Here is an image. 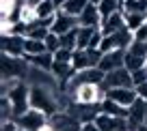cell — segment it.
<instances>
[{
    "instance_id": "6da1fadb",
    "label": "cell",
    "mask_w": 147,
    "mask_h": 131,
    "mask_svg": "<svg viewBox=\"0 0 147 131\" xmlns=\"http://www.w3.org/2000/svg\"><path fill=\"white\" fill-rule=\"evenodd\" d=\"M59 92L61 90H52V88H46V86H30V108L41 110L48 116L61 112Z\"/></svg>"
},
{
    "instance_id": "7a4b0ae2",
    "label": "cell",
    "mask_w": 147,
    "mask_h": 131,
    "mask_svg": "<svg viewBox=\"0 0 147 131\" xmlns=\"http://www.w3.org/2000/svg\"><path fill=\"white\" fill-rule=\"evenodd\" d=\"M5 97H9L11 103H13V118L22 116L24 112L30 110V84H28L26 80L20 86H15L13 90H11L9 95H5Z\"/></svg>"
},
{
    "instance_id": "3957f363",
    "label": "cell",
    "mask_w": 147,
    "mask_h": 131,
    "mask_svg": "<svg viewBox=\"0 0 147 131\" xmlns=\"http://www.w3.org/2000/svg\"><path fill=\"white\" fill-rule=\"evenodd\" d=\"M104 99H106V88L102 84H82L74 92V101H78L82 105L102 103Z\"/></svg>"
},
{
    "instance_id": "277c9868",
    "label": "cell",
    "mask_w": 147,
    "mask_h": 131,
    "mask_svg": "<svg viewBox=\"0 0 147 131\" xmlns=\"http://www.w3.org/2000/svg\"><path fill=\"white\" fill-rule=\"evenodd\" d=\"M106 90L110 88H132L134 80H132V71L128 67H119V69H113L104 75V82H102Z\"/></svg>"
},
{
    "instance_id": "5b68a950",
    "label": "cell",
    "mask_w": 147,
    "mask_h": 131,
    "mask_svg": "<svg viewBox=\"0 0 147 131\" xmlns=\"http://www.w3.org/2000/svg\"><path fill=\"white\" fill-rule=\"evenodd\" d=\"M102 50H93V47H87V50H74L71 54V65L76 71H82V69H91L97 67L102 60Z\"/></svg>"
},
{
    "instance_id": "8992f818",
    "label": "cell",
    "mask_w": 147,
    "mask_h": 131,
    "mask_svg": "<svg viewBox=\"0 0 147 131\" xmlns=\"http://www.w3.org/2000/svg\"><path fill=\"white\" fill-rule=\"evenodd\" d=\"M48 114H43L41 110H35V108H30L28 112H24L22 116H18V118H13L15 122L20 125V129H26V131H39L43 125H48Z\"/></svg>"
},
{
    "instance_id": "52a82bcc",
    "label": "cell",
    "mask_w": 147,
    "mask_h": 131,
    "mask_svg": "<svg viewBox=\"0 0 147 131\" xmlns=\"http://www.w3.org/2000/svg\"><path fill=\"white\" fill-rule=\"evenodd\" d=\"M145 118H147V99H143L138 95V99L130 105V112H128V129L130 131H136L141 125H145Z\"/></svg>"
},
{
    "instance_id": "ba28073f",
    "label": "cell",
    "mask_w": 147,
    "mask_h": 131,
    "mask_svg": "<svg viewBox=\"0 0 147 131\" xmlns=\"http://www.w3.org/2000/svg\"><path fill=\"white\" fill-rule=\"evenodd\" d=\"M48 120H50V125H54L56 131H80L82 129V122L76 116H71L69 112H56Z\"/></svg>"
},
{
    "instance_id": "9c48e42d",
    "label": "cell",
    "mask_w": 147,
    "mask_h": 131,
    "mask_svg": "<svg viewBox=\"0 0 147 131\" xmlns=\"http://www.w3.org/2000/svg\"><path fill=\"white\" fill-rule=\"evenodd\" d=\"M97 67L102 69L104 73L113 71V69H119V67H125V50H113V52H106L102 56L100 65Z\"/></svg>"
},
{
    "instance_id": "30bf717a",
    "label": "cell",
    "mask_w": 147,
    "mask_h": 131,
    "mask_svg": "<svg viewBox=\"0 0 147 131\" xmlns=\"http://www.w3.org/2000/svg\"><path fill=\"white\" fill-rule=\"evenodd\" d=\"M106 97H110L113 101L130 108L138 99V90H136V86H132V88H110V90H106Z\"/></svg>"
},
{
    "instance_id": "8fae6325",
    "label": "cell",
    "mask_w": 147,
    "mask_h": 131,
    "mask_svg": "<svg viewBox=\"0 0 147 131\" xmlns=\"http://www.w3.org/2000/svg\"><path fill=\"white\" fill-rule=\"evenodd\" d=\"M24 41H26V37H18V35L2 37V41H0V45H2V54L24 56V54H26V50H24Z\"/></svg>"
},
{
    "instance_id": "7c38bea8",
    "label": "cell",
    "mask_w": 147,
    "mask_h": 131,
    "mask_svg": "<svg viewBox=\"0 0 147 131\" xmlns=\"http://www.w3.org/2000/svg\"><path fill=\"white\" fill-rule=\"evenodd\" d=\"M121 28H125V15H123V11H115V13L102 17L100 30L104 32V35H113V32L121 30Z\"/></svg>"
},
{
    "instance_id": "4fadbf2b",
    "label": "cell",
    "mask_w": 147,
    "mask_h": 131,
    "mask_svg": "<svg viewBox=\"0 0 147 131\" xmlns=\"http://www.w3.org/2000/svg\"><path fill=\"white\" fill-rule=\"evenodd\" d=\"M78 26H80V19L78 17H74V15H67V13H63V11H59L54 24H52V32H56V35H65V32L74 30V28H78Z\"/></svg>"
},
{
    "instance_id": "5bb4252c",
    "label": "cell",
    "mask_w": 147,
    "mask_h": 131,
    "mask_svg": "<svg viewBox=\"0 0 147 131\" xmlns=\"http://www.w3.org/2000/svg\"><path fill=\"white\" fill-rule=\"evenodd\" d=\"M80 26H91V28H100L102 24V13L100 9H97V5H91L89 2L87 7H84V11L80 13Z\"/></svg>"
},
{
    "instance_id": "9a60e30c",
    "label": "cell",
    "mask_w": 147,
    "mask_h": 131,
    "mask_svg": "<svg viewBox=\"0 0 147 131\" xmlns=\"http://www.w3.org/2000/svg\"><path fill=\"white\" fill-rule=\"evenodd\" d=\"M100 108H102V112H104V114H110V116H119V118H128V112H130V108H125V105H121V103H117V101H113L110 97H106V99L102 101Z\"/></svg>"
},
{
    "instance_id": "2e32d148",
    "label": "cell",
    "mask_w": 147,
    "mask_h": 131,
    "mask_svg": "<svg viewBox=\"0 0 147 131\" xmlns=\"http://www.w3.org/2000/svg\"><path fill=\"white\" fill-rule=\"evenodd\" d=\"M32 67L46 69V71H52V65H54V54L52 52H43V54H35V56H24Z\"/></svg>"
},
{
    "instance_id": "e0dca14e",
    "label": "cell",
    "mask_w": 147,
    "mask_h": 131,
    "mask_svg": "<svg viewBox=\"0 0 147 131\" xmlns=\"http://www.w3.org/2000/svg\"><path fill=\"white\" fill-rule=\"evenodd\" d=\"M113 41H115V47L117 50H128L130 45H132V41H134V32L128 30V28H121V30L113 32Z\"/></svg>"
},
{
    "instance_id": "ac0fdd59",
    "label": "cell",
    "mask_w": 147,
    "mask_h": 131,
    "mask_svg": "<svg viewBox=\"0 0 147 131\" xmlns=\"http://www.w3.org/2000/svg\"><path fill=\"white\" fill-rule=\"evenodd\" d=\"M87 5H89V0H65V5L59 11H63L67 15H74V17H80V13L84 11Z\"/></svg>"
},
{
    "instance_id": "d6986e66",
    "label": "cell",
    "mask_w": 147,
    "mask_h": 131,
    "mask_svg": "<svg viewBox=\"0 0 147 131\" xmlns=\"http://www.w3.org/2000/svg\"><path fill=\"white\" fill-rule=\"evenodd\" d=\"M35 7H37V15H39V19L52 17V15L59 13V7L54 5V0H39Z\"/></svg>"
},
{
    "instance_id": "ffe728a7",
    "label": "cell",
    "mask_w": 147,
    "mask_h": 131,
    "mask_svg": "<svg viewBox=\"0 0 147 131\" xmlns=\"http://www.w3.org/2000/svg\"><path fill=\"white\" fill-rule=\"evenodd\" d=\"M123 13H143L147 15V0H121Z\"/></svg>"
},
{
    "instance_id": "44dd1931",
    "label": "cell",
    "mask_w": 147,
    "mask_h": 131,
    "mask_svg": "<svg viewBox=\"0 0 147 131\" xmlns=\"http://www.w3.org/2000/svg\"><path fill=\"white\" fill-rule=\"evenodd\" d=\"M24 50H26L24 56H35V54L48 52L46 50V41L43 39H30V37H26V41H24Z\"/></svg>"
},
{
    "instance_id": "7402d4cb",
    "label": "cell",
    "mask_w": 147,
    "mask_h": 131,
    "mask_svg": "<svg viewBox=\"0 0 147 131\" xmlns=\"http://www.w3.org/2000/svg\"><path fill=\"white\" fill-rule=\"evenodd\" d=\"M97 28H91V26H80L78 28V47L76 50H87L91 45V39L95 35Z\"/></svg>"
},
{
    "instance_id": "603a6c76",
    "label": "cell",
    "mask_w": 147,
    "mask_h": 131,
    "mask_svg": "<svg viewBox=\"0 0 147 131\" xmlns=\"http://www.w3.org/2000/svg\"><path fill=\"white\" fill-rule=\"evenodd\" d=\"M123 15H125V28L132 32H136L147 22V15H143V13H123Z\"/></svg>"
},
{
    "instance_id": "cb8c5ba5",
    "label": "cell",
    "mask_w": 147,
    "mask_h": 131,
    "mask_svg": "<svg viewBox=\"0 0 147 131\" xmlns=\"http://www.w3.org/2000/svg\"><path fill=\"white\" fill-rule=\"evenodd\" d=\"M80 28V26H78ZM78 28H74V30L65 32V35H59L61 37V47H65V50H76L78 47Z\"/></svg>"
},
{
    "instance_id": "d4e9b609",
    "label": "cell",
    "mask_w": 147,
    "mask_h": 131,
    "mask_svg": "<svg viewBox=\"0 0 147 131\" xmlns=\"http://www.w3.org/2000/svg\"><path fill=\"white\" fill-rule=\"evenodd\" d=\"M97 9H100L102 17H106V15L115 13V11H121V0H102L97 5Z\"/></svg>"
},
{
    "instance_id": "484cf974",
    "label": "cell",
    "mask_w": 147,
    "mask_h": 131,
    "mask_svg": "<svg viewBox=\"0 0 147 131\" xmlns=\"http://www.w3.org/2000/svg\"><path fill=\"white\" fill-rule=\"evenodd\" d=\"M11 118H13V103H11L9 97H2L0 99V122L11 120Z\"/></svg>"
},
{
    "instance_id": "4316f807",
    "label": "cell",
    "mask_w": 147,
    "mask_h": 131,
    "mask_svg": "<svg viewBox=\"0 0 147 131\" xmlns=\"http://www.w3.org/2000/svg\"><path fill=\"white\" fill-rule=\"evenodd\" d=\"M43 41H46V50H48V52H52V54H56V52L61 50V37L56 35V32H52V30H50V35H48Z\"/></svg>"
},
{
    "instance_id": "83f0119b",
    "label": "cell",
    "mask_w": 147,
    "mask_h": 131,
    "mask_svg": "<svg viewBox=\"0 0 147 131\" xmlns=\"http://www.w3.org/2000/svg\"><path fill=\"white\" fill-rule=\"evenodd\" d=\"M132 80H134V86H141L143 82H147V65H143L141 69H134Z\"/></svg>"
},
{
    "instance_id": "f1b7e54d",
    "label": "cell",
    "mask_w": 147,
    "mask_h": 131,
    "mask_svg": "<svg viewBox=\"0 0 147 131\" xmlns=\"http://www.w3.org/2000/svg\"><path fill=\"white\" fill-rule=\"evenodd\" d=\"M20 129V125L11 118V120H2L0 122V131H18Z\"/></svg>"
},
{
    "instance_id": "f546056e",
    "label": "cell",
    "mask_w": 147,
    "mask_h": 131,
    "mask_svg": "<svg viewBox=\"0 0 147 131\" xmlns=\"http://www.w3.org/2000/svg\"><path fill=\"white\" fill-rule=\"evenodd\" d=\"M136 90H138V95H141L143 99H147V82H143L141 86H136Z\"/></svg>"
},
{
    "instance_id": "4dcf8cb0",
    "label": "cell",
    "mask_w": 147,
    "mask_h": 131,
    "mask_svg": "<svg viewBox=\"0 0 147 131\" xmlns=\"http://www.w3.org/2000/svg\"><path fill=\"white\" fill-rule=\"evenodd\" d=\"M39 131H56V129H54V125H50V120H48V125H43Z\"/></svg>"
},
{
    "instance_id": "1f68e13d",
    "label": "cell",
    "mask_w": 147,
    "mask_h": 131,
    "mask_svg": "<svg viewBox=\"0 0 147 131\" xmlns=\"http://www.w3.org/2000/svg\"><path fill=\"white\" fill-rule=\"evenodd\" d=\"M54 5H56V7H59V9H61V7H63V5H65V0H54Z\"/></svg>"
},
{
    "instance_id": "d6a6232c",
    "label": "cell",
    "mask_w": 147,
    "mask_h": 131,
    "mask_svg": "<svg viewBox=\"0 0 147 131\" xmlns=\"http://www.w3.org/2000/svg\"><path fill=\"white\" fill-rule=\"evenodd\" d=\"M136 131H147V125H141V127H138Z\"/></svg>"
},
{
    "instance_id": "836d02e7",
    "label": "cell",
    "mask_w": 147,
    "mask_h": 131,
    "mask_svg": "<svg viewBox=\"0 0 147 131\" xmlns=\"http://www.w3.org/2000/svg\"><path fill=\"white\" fill-rule=\"evenodd\" d=\"M89 2H91V5H100L102 0H89Z\"/></svg>"
},
{
    "instance_id": "e575fe53",
    "label": "cell",
    "mask_w": 147,
    "mask_h": 131,
    "mask_svg": "<svg viewBox=\"0 0 147 131\" xmlns=\"http://www.w3.org/2000/svg\"><path fill=\"white\" fill-rule=\"evenodd\" d=\"M18 131H26V129H18Z\"/></svg>"
},
{
    "instance_id": "d590c367",
    "label": "cell",
    "mask_w": 147,
    "mask_h": 131,
    "mask_svg": "<svg viewBox=\"0 0 147 131\" xmlns=\"http://www.w3.org/2000/svg\"><path fill=\"white\" fill-rule=\"evenodd\" d=\"M145 125H147V118H145Z\"/></svg>"
},
{
    "instance_id": "8d00e7d4",
    "label": "cell",
    "mask_w": 147,
    "mask_h": 131,
    "mask_svg": "<svg viewBox=\"0 0 147 131\" xmlns=\"http://www.w3.org/2000/svg\"><path fill=\"white\" fill-rule=\"evenodd\" d=\"M145 65H147V63H145Z\"/></svg>"
}]
</instances>
